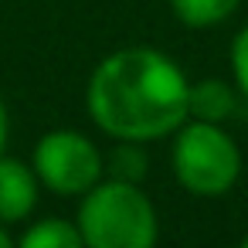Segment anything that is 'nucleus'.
I'll return each mask as SVG.
<instances>
[{
    "instance_id": "1",
    "label": "nucleus",
    "mask_w": 248,
    "mask_h": 248,
    "mask_svg": "<svg viewBox=\"0 0 248 248\" xmlns=\"http://www.w3.org/2000/svg\"><path fill=\"white\" fill-rule=\"evenodd\" d=\"M89 116L116 140H156L190 116V85L167 55L123 48L92 72Z\"/></svg>"
},
{
    "instance_id": "2",
    "label": "nucleus",
    "mask_w": 248,
    "mask_h": 248,
    "mask_svg": "<svg viewBox=\"0 0 248 248\" xmlns=\"http://www.w3.org/2000/svg\"><path fill=\"white\" fill-rule=\"evenodd\" d=\"M85 248H153L156 211L133 180H106L85 190L78 207Z\"/></svg>"
},
{
    "instance_id": "3",
    "label": "nucleus",
    "mask_w": 248,
    "mask_h": 248,
    "mask_svg": "<svg viewBox=\"0 0 248 248\" xmlns=\"http://www.w3.org/2000/svg\"><path fill=\"white\" fill-rule=\"evenodd\" d=\"M238 170H241L238 146L224 129H217V123L197 119L180 129L173 143V173L190 194L217 197L231 190V184L238 180Z\"/></svg>"
},
{
    "instance_id": "4",
    "label": "nucleus",
    "mask_w": 248,
    "mask_h": 248,
    "mask_svg": "<svg viewBox=\"0 0 248 248\" xmlns=\"http://www.w3.org/2000/svg\"><path fill=\"white\" fill-rule=\"evenodd\" d=\"M34 173L55 194H85L102 177V156L95 143L75 129H55L41 136L34 150Z\"/></svg>"
},
{
    "instance_id": "5",
    "label": "nucleus",
    "mask_w": 248,
    "mask_h": 248,
    "mask_svg": "<svg viewBox=\"0 0 248 248\" xmlns=\"http://www.w3.org/2000/svg\"><path fill=\"white\" fill-rule=\"evenodd\" d=\"M38 204V173L0 153V221H21Z\"/></svg>"
},
{
    "instance_id": "6",
    "label": "nucleus",
    "mask_w": 248,
    "mask_h": 248,
    "mask_svg": "<svg viewBox=\"0 0 248 248\" xmlns=\"http://www.w3.org/2000/svg\"><path fill=\"white\" fill-rule=\"evenodd\" d=\"M190 116L204 123H221L228 116H238V99L224 82L207 78L201 85H190Z\"/></svg>"
},
{
    "instance_id": "7",
    "label": "nucleus",
    "mask_w": 248,
    "mask_h": 248,
    "mask_svg": "<svg viewBox=\"0 0 248 248\" xmlns=\"http://www.w3.org/2000/svg\"><path fill=\"white\" fill-rule=\"evenodd\" d=\"M17 248H85V241H82L78 224L65 217H45L21 234Z\"/></svg>"
},
{
    "instance_id": "8",
    "label": "nucleus",
    "mask_w": 248,
    "mask_h": 248,
    "mask_svg": "<svg viewBox=\"0 0 248 248\" xmlns=\"http://www.w3.org/2000/svg\"><path fill=\"white\" fill-rule=\"evenodd\" d=\"M238 4L241 0H170L173 14L187 28H211V24L224 21L228 14H234Z\"/></svg>"
},
{
    "instance_id": "9",
    "label": "nucleus",
    "mask_w": 248,
    "mask_h": 248,
    "mask_svg": "<svg viewBox=\"0 0 248 248\" xmlns=\"http://www.w3.org/2000/svg\"><path fill=\"white\" fill-rule=\"evenodd\" d=\"M109 167H112L116 180H133V184H136V180L146 173V156H143V150H140L133 140H123V146L112 150Z\"/></svg>"
},
{
    "instance_id": "10",
    "label": "nucleus",
    "mask_w": 248,
    "mask_h": 248,
    "mask_svg": "<svg viewBox=\"0 0 248 248\" xmlns=\"http://www.w3.org/2000/svg\"><path fill=\"white\" fill-rule=\"evenodd\" d=\"M231 68H234L238 89H241L245 99H248V28L234 38V48H231Z\"/></svg>"
},
{
    "instance_id": "11",
    "label": "nucleus",
    "mask_w": 248,
    "mask_h": 248,
    "mask_svg": "<svg viewBox=\"0 0 248 248\" xmlns=\"http://www.w3.org/2000/svg\"><path fill=\"white\" fill-rule=\"evenodd\" d=\"M7 129H11V123H7V106H4V99H0V153H4V143H7Z\"/></svg>"
},
{
    "instance_id": "12",
    "label": "nucleus",
    "mask_w": 248,
    "mask_h": 248,
    "mask_svg": "<svg viewBox=\"0 0 248 248\" xmlns=\"http://www.w3.org/2000/svg\"><path fill=\"white\" fill-rule=\"evenodd\" d=\"M0 248H17V245L11 241V234L4 231V224H0Z\"/></svg>"
},
{
    "instance_id": "13",
    "label": "nucleus",
    "mask_w": 248,
    "mask_h": 248,
    "mask_svg": "<svg viewBox=\"0 0 248 248\" xmlns=\"http://www.w3.org/2000/svg\"><path fill=\"white\" fill-rule=\"evenodd\" d=\"M241 248H248V238H245V241H241Z\"/></svg>"
}]
</instances>
